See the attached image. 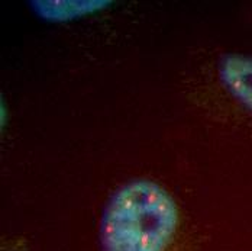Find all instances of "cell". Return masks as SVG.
<instances>
[{"label":"cell","instance_id":"obj_2","mask_svg":"<svg viewBox=\"0 0 252 251\" xmlns=\"http://www.w3.org/2000/svg\"><path fill=\"white\" fill-rule=\"evenodd\" d=\"M220 77L235 99L252 112V57L232 54L220 64Z\"/></svg>","mask_w":252,"mask_h":251},{"label":"cell","instance_id":"obj_1","mask_svg":"<svg viewBox=\"0 0 252 251\" xmlns=\"http://www.w3.org/2000/svg\"><path fill=\"white\" fill-rule=\"evenodd\" d=\"M181 226L174 198L150 179H136L107 202L99 243L101 251H178Z\"/></svg>","mask_w":252,"mask_h":251},{"label":"cell","instance_id":"obj_3","mask_svg":"<svg viewBox=\"0 0 252 251\" xmlns=\"http://www.w3.org/2000/svg\"><path fill=\"white\" fill-rule=\"evenodd\" d=\"M32 4H36L33 7L41 18L63 22L84 15H92L109 4V1H33Z\"/></svg>","mask_w":252,"mask_h":251},{"label":"cell","instance_id":"obj_4","mask_svg":"<svg viewBox=\"0 0 252 251\" xmlns=\"http://www.w3.org/2000/svg\"><path fill=\"white\" fill-rule=\"evenodd\" d=\"M10 251H25V249H22V247H13V249H10Z\"/></svg>","mask_w":252,"mask_h":251}]
</instances>
